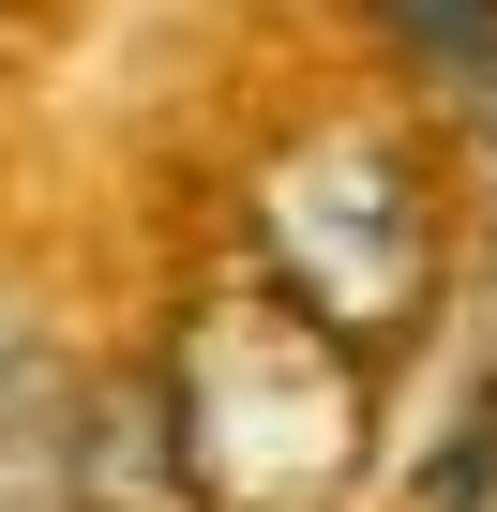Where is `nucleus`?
<instances>
[{"label":"nucleus","instance_id":"1","mask_svg":"<svg viewBox=\"0 0 497 512\" xmlns=\"http://www.w3.org/2000/svg\"><path fill=\"white\" fill-rule=\"evenodd\" d=\"M166 452L226 512H302V497H332L347 452H362V347H332L272 287L196 302L181 347H166Z\"/></svg>","mask_w":497,"mask_h":512},{"label":"nucleus","instance_id":"2","mask_svg":"<svg viewBox=\"0 0 497 512\" xmlns=\"http://www.w3.org/2000/svg\"><path fill=\"white\" fill-rule=\"evenodd\" d=\"M257 256H272V302H302L332 347H392L422 302H437V181L407 136L377 121H332L302 136L272 181H257Z\"/></svg>","mask_w":497,"mask_h":512},{"label":"nucleus","instance_id":"3","mask_svg":"<svg viewBox=\"0 0 497 512\" xmlns=\"http://www.w3.org/2000/svg\"><path fill=\"white\" fill-rule=\"evenodd\" d=\"M76 467H91V422H76V377L0 347V512H76Z\"/></svg>","mask_w":497,"mask_h":512},{"label":"nucleus","instance_id":"4","mask_svg":"<svg viewBox=\"0 0 497 512\" xmlns=\"http://www.w3.org/2000/svg\"><path fill=\"white\" fill-rule=\"evenodd\" d=\"M377 31H392L407 61H437L452 91H482V76H497V0H377Z\"/></svg>","mask_w":497,"mask_h":512}]
</instances>
